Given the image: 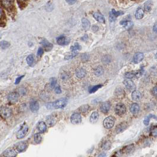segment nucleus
Returning a JSON list of instances; mask_svg holds the SVG:
<instances>
[{
    "label": "nucleus",
    "mask_w": 157,
    "mask_h": 157,
    "mask_svg": "<svg viewBox=\"0 0 157 157\" xmlns=\"http://www.w3.org/2000/svg\"><path fill=\"white\" fill-rule=\"evenodd\" d=\"M151 5H152V3L151 1H147L144 5V8L145 10L147 11V12H149L151 10Z\"/></svg>",
    "instance_id": "obj_31"
},
{
    "label": "nucleus",
    "mask_w": 157,
    "mask_h": 157,
    "mask_svg": "<svg viewBox=\"0 0 157 157\" xmlns=\"http://www.w3.org/2000/svg\"><path fill=\"white\" fill-rule=\"evenodd\" d=\"M37 128L41 133H43V132H44L47 129L46 124H45L44 122L41 121V122H39V124H38Z\"/></svg>",
    "instance_id": "obj_24"
},
{
    "label": "nucleus",
    "mask_w": 157,
    "mask_h": 157,
    "mask_svg": "<svg viewBox=\"0 0 157 157\" xmlns=\"http://www.w3.org/2000/svg\"><path fill=\"white\" fill-rule=\"evenodd\" d=\"M70 120H71V124H73L74 125L79 124L81 122V120H82V118H81L80 115H79V113H75L71 116Z\"/></svg>",
    "instance_id": "obj_7"
},
{
    "label": "nucleus",
    "mask_w": 157,
    "mask_h": 157,
    "mask_svg": "<svg viewBox=\"0 0 157 157\" xmlns=\"http://www.w3.org/2000/svg\"><path fill=\"white\" fill-rule=\"evenodd\" d=\"M86 74V71L83 68H79L76 71V75L78 78H83L84 77Z\"/></svg>",
    "instance_id": "obj_17"
},
{
    "label": "nucleus",
    "mask_w": 157,
    "mask_h": 157,
    "mask_svg": "<svg viewBox=\"0 0 157 157\" xmlns=\"http://www.w3.org/2000/svg\"><path fill=\"white\" fill-rule=\"evenodd\" d=\"M4 155L5 157H16L17 152L14 149L9 148L4 152Z\"/></svg>",
    "instance_id": "obj_13"
},
{
    "label": "nucleus",
    "mask_w": 157,
    "mask_h": 157,
    "mask_svg": "<svg viewBox=\"0 0 157 157\" xmlns=\"http://www.w3.org/2000/svg\"><path fill=\"white\" fill-rule=\"evenodd\" d=\"M132 98L134 101H140L142 98L141 93L139 91H137V90H134L132 93Z\"/></svg>",
    "instance_id": "obj_18"
},
{
    "label": "nucleus",
    "mask_w": 157,
    "mask_h": 157,
    "mask_svg": "<svg viewBox=\"0 0 157 157\" xmlns=\"http://www.w3.org/2000/svg\"><path fill=\"white\" fill-rule=\"evenodd\" d=\"M30 108L33 112H36L39 109V102L35 100H32L30 103Z\"/></svg>",
    "instance_id": "obj_10"
},
{
    "label": "nucleus",
    "mask_w": 157,
    "mask_h": 157,
    "mask_svg": "<svg viewBox=\"0 0 157 157\" xmlns=\"http://www.w3.org/2000/svg\"><path fill=\"white\" fill-rule=\"evenodd\" d=\"M81 49V46L79 45L78 43H76L73 46L71 47V50L72 52H75V51L79 50Z\"/></svg>",
    "instance_id": "obj_37"
},
{
    "label": "nucleus",
    "mask_w": 157,
    "mask_h": 157,
    "mask_svg": "<svg viewBox=\"0 0 157 157\" xmlns=\"http://www.w3.org/2000/svg\"><path fill=\"white\" fill-rule=\"evenodd\" d=\"M88 39V35H84V36H83L82 38V40L83 41H87V40Z\"/></svg>",
    "instance_id": "obj_52"
},
{
    "label": "nucleus",
    "mask_w": 157,
    "mask_h": 157,
    "mask_svg": "<svg viewBox=\"0 0 157 157\" xmlns=\"http://www.w3.org/2000/svg\"><path fill=\"white\" fill-rule=\"evenodd\" d=\"M139 111V106L137 103H133L130 107V111L133 114H137Z\"/></svg>",
    "instance_id": "obj_23"
},
{
    "label": "nucleus",
    "mask_w": 157,
    "mask_h": 157,
    "mask_svg": "<svg viewBox=\"0 0 157 157\" xmlns=\"http://www.w3.org/2000/svg\"><path fill=\"white\" fill-rule=\"evenodd\" d=\"M152 93H153V94H154L155 96H156V95H157V88H156V86H155L154 88H153Z\"/></svg>",
    "instance_id": "obj_50"
},
{
    "label": "nucleus",
    "mask_w": 157,
    "mask_h": 157,
    "mask_svg": "<svg viewBox=\"0 0 157 157\" xmlns=\"http://www.w3.org/2000/svg\"><path fill=\"white\" fill-rule=\"evenodd\" d=\"M127 124H126L125 122H122L121 123V124H119L118 126H116V133H120V132H122V131H124V130L126 129V128H127Z\"/></svg>",
    "instance_id": "obj_20"
},
{
    "label": "nucleus",
    "mask_w": 157,
    "mask_h": 157,
    "mask_svg": "<svg viewBox=\"0 0 157 157\" xmlns=\"http://www.w3.org/2000/svg\"><path fill=\"white\" fill-rule=\"evenodd\" d=\"M57 42L59 45L61 46H65L69 43L70 42V39H68L67 37H66L64 35H62V36L58 37L57 39Z\"/></svg>",
    "instance_id": "obj_8"
},
{
    "label": "nucleus",
    "mask_w": 157,
    "mask_h": 157,
    "mask_svg": "<svg viewBox=\"0 0 157 157\" xmlns=\"http://www.w3.org/2000/svg\"><path fill=\"white\" fill-rule=\"evenodd\" d=\"M111 107V103L109 102H105L101 105V111L104 113H106L109 112Z\"/></svg>",
    "instance_id": "obj_11"
},
{
    "label": "nucleus",
    "mask_w": 157,
    "mask_h": 157,
    "mask_svg": "<svg viewBox=\"0 0 157 157\" xmlns=\"http://www.w3.org/2000/svg\"><path fill=\"white\" fill-rule=\"evenodd\" d=\"M82 26L83 28H84V30H89L90 27V24L89 21L88 19L83 18L82 20Z\"/></svg>",
    "instance_id": "obj_25"
},
{
    "label": "nucleus",
    "mask_w": 157,
    "mask_h": 157,
    "mask_svg": "<svg viewBox=\"0 0 157 157\" xmlns=\"http://www.w3.org/2000/svg\"><path fill=\"white\" fill-rule=\"evenodd\" d=\"M28 130V127L27 125L25 124H22V125L21 126L20 129L18 130V132H17L16 137L18 139H21L25 137L26 134H27Z\"/></svg>",
    "instance_id": "obj_1"
},
{
    "label": "nucleus",
    "mask_w": 157,
    "mask_h": 157,
    "mask_svg": "<svg viewBox=\"0 0 157 157\" xmlns=\"http://www.w3.org/2000/svg\"><path fill=\"white\" fill-rule=\"evenodd\" d=\"M20 1H25V0H20Z\"/></svg>",
    "instance_id": "obj_56"
},
{
    "label": "nucleus",
    "mask_w": 157,
    "mask_h": 157,
    "mask_svg": "<svg viewBox=\"0 0 157 157\" xmlns=\"http://www.w3.org/2000/svg\"><path fill=\"white\" fill-rule=\"evenodd\" d=\"M57 83V80L56 78H52L50 79V86L52 88H54L56 86Z\"/></svg>",
    "instance_id": "obj_40"
},
{
    "label": "nucleus",
    "mask_w": 157,
    "mask_h": 157,
    "mask_svg": "<svg viewBox=\"0 0 157 157\" xmlns=\"http://www.w3.org/2000/svg\"><path fill=\"white\" fill-rule=\"evenodd\" d=\"M115 119L114 117L110 116L106 118L103 120V124L104 127L106 129H111V128H113L115 124Z\"/></svg>",
    "instance_id": "obj_2"
},
{
    "label": "nucleus",
    "mask_w": 157,
    "mask_h": 157,
    "mask_svg": "<svg viewBox=\"0 0 157 157\" xmlns=\"http://www.w3.org/2000/svg\"><path fill=\"white\" fill-rule=\"evenodd\" d=\"M109 18H110V21H114L116 20V17L113 16V15L112 14V13H110V16H109Z\"/></svg>",
    "instance_id": "obj_49"
},
{
    "label": "nucleus",
    "mask_w": 157,
    "mask_h": 157,
    "mask_svg": "<svg viewBox=\"0 0 157 157\" xmlns=\"http://www.w3.org/2000/svg\"><path fill=\"white\" fill-rule=\"evenodd\" d=\"M101 87H102V85H101V84H98V85H96V86H93L92 88L89 90V92L90 93L95 92L96 91H97V90L99 89V88H101Z\"/></svg>",
    "instance_id": "obj_36"
},
{
    "label": "nucleus",
    "mask_w": 157,
    "mask_h": 157,
    "mask_svg": "<svg viewBox=\"0 0 157 157\" xmlns=\"http://www.w3.org/2000/svg\"><path fill=\"white\" fill-rule=\"evenodd\" d=\"M144 56L142 53H137L133 57V62L135 63H139L143 59Z\"/></svg>",
    "instance_id": "obj_15"
},
{
    "label": "nucleus",
    "mask_w": 157,
    "mask_h": 157,
    "mask_svg": "<svg viewBox=\"0 0 157 157\" xmlns=\"http://www.w3.org/2000/svg\"><path fill=\"white\" fill-rule=\"evenodd\" d=\"M47 122L50 125H53L55 124V119H54V117L52 116H49L47 118Z\"/></svg>",
    "instance_id": "obj_33"
},
{
    "label": "nucleus",
    "mask_w": 157,
    "mask_h": 157,
    "mask_svg": "<svg viewBox=\"0 0 157 157\" xmlns=\"http://www.w3.org/2000/svg\"><path fill=\"white\" fill-rule=\"evenodd\" d=\"M152 118H155L156 117L154 115H152V114L148 115V116H147L146 117H145V119H144V120H143V124H144L145 125H148L149 120H150V119Z\"/></svg>",
    "instance_id": "obj_30"
},
{
    "label": "nucleus",
    "mask_w": 157,
    "mask_h": 157,
    "mask_svg": "<svg viewBox=\"0 0 157 157\" xmlns=\"http://www.w3.org/2000/svg\"><path fill=\"white\" fill-rule=\"evenodd\" d=\"M16 147V149H17L18 152H21L22 151L25 150L26 148H27V143H26V142L24 141L20 142L17 143Z\"/></svg>",
    "instance_id": "obj_14"
},
{
    "label": "nucleus",
    "mask_w": 157,
    "mask_h": 157,
    "mask_svg": "<svg viewBox=\"0 0 157 157\" xmlns=\"http://www.w3.org/2000/svg\"><path fill=\"white\" fill-rule=\"evenodd\" d=\"M89 59V56L87 54H84L82 56V60L83 61L86 62Z\"/></svg>",
    "instance_id": "obj_44"
},
{
    "label": "nucleus",
    "mask_w": 157,
    "mask_h": 157,
    "mask_svg": "<svg viewBox=\"0 0 157 157\" xmlns=\"http://www.w3.org/2000/svg\"><path fill=\"white\" fill-rule=\"evenodd\" d=\"M41 44L44 47L45 50L47 51V52L51 50L53 48V44L52 43H49L46 39H43L41 41Z\"/></svg>",
    "instance_id": "obj_12"
},
{
    "label": "nucleus",
    "mask_w": 157,
    "mask_h": 157,
    "mask_svg": "<svg viewBox=\"0 0 157 157\" xmlns=\"http://www.w3.org/2000/svg\"><path fill=\"white\" fill-rule=\"evenodd\" d=\"M110 146H111L110 142H106L105 143V145H104L103 148L105 149H108L109 148H110Z\"/></svg>",
    "instance_id": "obj_43"
},
{
    "label": "nucleus",
    "mask_w": 157,
    "mask_h": 157,
    "mask_svg": "<svg viewBox=\"0 0 157 157\" xmlns=\"http://www.w3.org/2000/svg\"><path fill=\"white\" fill-rule=\"evenodd\" d=\"M102 60L104 63H109L111 62V58L109 56H105L102 58Z\"/></svg>",
    "instance_id": "obj_39"
},
{
    "label": "nucleus",
    "mask_w": 157,
    "mask_h": 157,
    "mask_svg": "<svg viewBox=\"0 0 157 157\" xmlns=\"http://www.w3.org/2000/svg\"><path fill=\"white\" fill-rule=\"evenodd\" d=\"M9 45H10L9 43L7 41H3L1 43V46L3 49H7L9 46Z\"/></svg>",
    "instance_id": "obj_34"
},
{
    "label": "nucleus",
    "mask_w": 157,
    "mask_h": 157,
    "mask_svg": "<svg viewBox=\"0 0 157 157\" xmlns=\"http://www.w3.org/2000/svg\"><path fill=\"white\" fill-rule=\"evenodd\" d=\"M1 3L5 8L9 9L12 8L14 0H1Z\"/></svg>",
    "instance_id": "obj_16"
},
{
    "label": "nucleus",
    "mask_w": 157,
    "mask_h": 157,
    "mask_svg": "<svg viewBox=\"0 0 157 157\" xmlns=\"http://www.w3.org/2000/svg\"><path fill=\"white\" fill-rule=\"evenodd\" d=\"M124 83L125 86V88L128 90H129V91H132V90H134V89H135V85L134 84V83L131 80H130V79H127V80H124Z\"/></svg>",
    "instance_id": "obj_9"
},
{
    "label": "nucleus",
    "mask_w": 157,
    "mask_h": 157,
    "mask_svg": "<svg viewBox=\"0 0 157 157\" xmlns=\"http://www.w3.org/2000/svg\"><path fill=\"white\" fill-rule=\"evenodd\" d=\"M77 54V53H71L70 54H69V55H67L65 57V59L66 60H69V59H71V58H72L73 57H75L76 56Z\"/></svg>",
    "instance_id": "obj_41"
},
{
    "label": "nucleus",
    "mask_w": 157,
    "mask_h": 157,
    "mask_svg": "<svg viewBox=\"0 0 157 157\" xmlns=\"http://www.w3.org/2000/svg\"><path fill=\"white\" fill-rule=\"evenodd\" d=\"M120 24L124 25L125 28L127 30L130 29V28L133 27V26H134L133 22L130 21H126V20L122 21L120 22Z\"/></svg>",
    "instance_id": "obj_22"
},
{
    "label": "nucleus",
    "mask_w": 157,
    "mask_h": 157,
    "mask_svg": "<svg viewBox=\"0 0 157 157\" xmlns=\"http://www.w3.org/2000/svg\"><path fill=\"white\" fill-rule=\"evenodd\" d=\"M111 13L115 17H116L119 16H121V15L124 14V12H123V11H116L113 9H112V10Z\"/></svg>",
    "instance_id": "obj_35"
},
{
    "label": "nucleus",
    "mask_w": 157,
    "mask_h": 157,
    "mask_svg": "<svg viewBox=\"0 0 157 157\" xmlns=\"http://www.w3.org/2000/svg\"><path fill=\"white\" fill-rule=\"evenodd\" d=\"M92 29L94 32H96L98 30H99V27H98V26H97L96 25H94L92 26Z\"/></svg>",
    "instance_id": "obj_51"
},
{
    "label": "nucleus",
    "mask_w": 157,
    "mask_h": 157,
    "mask_svg": "<svg viewBox=\"0 0 157 157\" xmlns=\"http://www.w3.org/2000/svg\"><path fill=\"white\" fill-rule=\"evenodd\" d=\"M89 108H90V107L88 105H84L81 106L80 107H79L78 110L79 111H80L81 113H84L87 112L89 111Z\"/></svg>",
    "instance_id": "obj_27"
},
{
    "label": "nucleus",
    "mask_w": 157,
    "mask_h": 157,
    "mask_svg": "<svg viewBox=\"0 0 157 157\" xmlns=\"http://www.w3.org/2000/svg\"><path fill=\"white\" fill-rule=\"evenodd\" d=\"M153 31H154L155 33H156V24H155L154 25V27L153 28Z\"/></svg>",
    "instance_id": "obj_54"
},
{
    "label": "nucleus",
    "mask_w": 157,
    "mask_h": 157,
    "mask_svg": "<svg viewBox=\"0 0 157 157\" xmlns=\"http://www.w3.org/2000/svg\"><path fill=\"white\" fill-rule=\"evenodd\" d=\"M34 141L37 143H40L41 142V140H42V137L40 134H35L34 135Z\"/></svg>",
    "instance_id": "obj_32"
},
{
    "label": "nucleus",
    "mask_w": 157,
    "mask_h": 157,
    "mask_svg": "<svg viewBox=\"0 0 157 157\" xmlns=\"http://www.w3.org/2000/svg\"><path fill=\"white\" fill-rule=\"evenodd\" d=\"M99 115L98 112H93L90 117V121L92 124H95L99 119Z\"/></svg>",
    "instance_id": "obj_21"
},
{
    "label": "nucleus",
    "mask_w": 157,
    "mask_h": 157,
    "mask_svg": "<svg viewBox=\"0 0 157 157\" xmlns=\"http://www.w3.org/2000/svg\"><path fill=\"white\" fill-rule=\"evenodd\" d=\"M106 155V153H105V152H102V153H101V154H100L98 156V157H105Z\"/></svg>",
    "instance_id": "obj_53"
},
{
    "label": "nucleus",
    "mask_w": 157,
    "mask_h": 157,
    "mask_svg": "<svg viewBox=\"0 0 157 157\" xmlns=\"http://www.w3.org/2000/svg\"><path fill=\"white\" fill-rule=\"evenodd\" d=\"M3 10H2V9L1 7H0V18H1V17L3 16Z\"/></svg>",
    "instance_id": "obj_55"
},
{
    "label": "nucleus",
    "mask_w": 157,
    "mask_h": 157,
    "mask_svg": "<svg viewBox=\"0 0 157 157\" xmlns=\"http://www.w3.org/2000/svg\"><path fill=\"white\" fill-rule=\"evenodd\" d=\"M143 16H144V12H143V10L142 9L139 8L138 9L137 11H136V13H135L136 18L140 20V19H142L143 18Z\"/></svg>",
    "instance_id": "obj_26"
},
{
    "label": "nucleus",
    "mask_w": 157,
    "mask_h": 157,
    "mask_svg": "<svg viewBox=\"0 0 157 157\" xmlns=\"http://www.w3.org/2000/svg\"><path fill=\"white\" fill-rule=\"evenodd\" d=\"M26 60H27V63L28 65L32 66L34 64V57L33 55L30 54L26 58Z\"/></svg>",
    "instance_id": "obj_28"
},
{
    "label": "nucleus",
    "mask_w": 157,
    "mask_h": 157,
    "mask_svg": "<svg viewBox=\"0 0 157 157\" xmlns=\"http://www.w3.org/2000/svg\"><path fill=\"white\" fill-rule=\"evenodd\" d=\"M43 53H44V50H43V49L41 48V47H40V48L38 49V51H37V56H42Z\"/></svg>",
    "instance_id": "obj_42"
},
{
    "label": "nucleus",
    "mask_w": 157,
    "mask_h": 157,
    "mask_svg": "<svg viewBox=\"0 0 157 157\" xmlns=\"http://www.w3.org/2000/svg\"><path fill=\"white\" fill-rule=\"evenodd\" d=\"M125 76L126 78H127L128 79H130L134 78V77L135 76V73L133 72H127L125 73Z\"/></svg>",
    "instance_id": "obj_38"
},
{
    "label": "nucleus",
    "mask_w": 157,
    "mask_h": 157,
    "mask_svg": "<svg viewBox=\"0 0 157 157\" xmlns=\"http://www.w3.org/2000/svg\"><path fill=\"white\" fill-rule=\"evenodd\" d=\"M103 69L102 67H98L94 70V74H95L97 76H101L103 73Z\"/></svg>",
    "instance_id": "obj_29"
},
{
    "label": "nucleus",
    "mask_w": 157,
    "mask_h": 157,
    "mask_svg": "<svg viewBox=\"0 0 157 157\" xmlns=\"http://www.w3.org/2000/svg\"><path fill=\"white\" fill-rule=\"evenodd\" d=\"M93 16V17L99 22H101V23H103V24L105 22V17H104L103 15L100 14V13H94Z\"/></svg>",
    "instance_id": "obj_19"
},
{
    "label": "nucleus",
    "mask_w": 157,
    "mask_h": 157,
    "mask_svg": "<svg viewBox=\"0 0 157 157\" xmlns=\"http://www.w3.org/2000/svg\"><path fill=\"white\" fill-rule=\"evenodd\" d=\"M126 112V107L124 104L118 103L115 107V112L118 115H124Z\"/></svg>",
    "instance_id": "obj_5"
},
{
    "label": "nucleus",
    "mask_w": 157,
    "mask_h": 157,
    "mask_svg": "<svg viewBox=\"0 0 157 157\" xmlns=\"http://www.w3.org/2000/svg\"><path fill=\"white\" fill-rule=\"evenodd\" d=\"M54 90H55V92L56 93H57V94H60L62 93V90L60 86H57Z\"/></svg>",
    "instance_id": "obj_46"
},
{
    "label": "nucleus",
    "mask_w": 157,
    "mask_h": 157,
    "mask_svg": "<svg viewBox=\"0 0 157 157\" xmlns=\"http://www.w3.org/2000/svg\"><path fill=\"white\" fill-rule=\"evenodd\" d=\"M24 77V76H20V77H17V78L16 79V82H15V84H18V83L21 82V79H22V77Z\"/></svg>",
    "instance_id": "obj_45"
},
{
    "label": "nucleus",
    "mask_w": 157,
    "mask_h": 157,
    "mask_svg": "<svg viewBox=\"0 0 157 157\" xmlns=\"http://www.w3.org/2000/svg\"><path fill=\"white\" fill-rule=\"evenodd\" d=\"M156 135H157V129H156V128H155L152 130V135L153 136V137H156Z\"/></svg>",
    "instance_id": "obj_47"
},
{
    "label": "nucleus",
    "mask_w": 157,
    "mask_h": 157,
    "mask_svg": "<svg viewBox=\"0 0 157 157\" xmlns=\"http://www.w3.org/2000/svg\"><path fill=\"white\" fill-rule=\"evenodd\" d=\"M0 115L3 118H8L11 115V110L7 107H1L0 109Z\"/></svg>",
    "instance_id": "obj_4"
},
{
    "label": "nucleus",
    "mask_w": 157,
    "mask_h": 157,
    "mask_svg": "<svg viewBox=\"0 0 157 157\" xmlns=\"http://www.w3.org/2000/svg\"><path fill=\"white\" fill-rule=\"evenodd\" d=\"M66 1L70 5H73L76 2V0H66Z\"/></svg>",
    "instance_id": "obj_48"
},
{
    "label": "nucleus",
    "mask_w": 157,
    "mask_h": 157,
    "mask_svg": "<svg viewBox=\"0 0 157 157\" xmlns=\"http://www.w3.org/2000/svg\"><path fill=\"white\" fill-rule=\"evenodd\" d=\"M67 101L66 98H61V99L57 100L53 103V106L56 109H61L65 107L67 105Z\"/></svg>",
    "instance_id": "obj_3"
},
{
    "label": "nucleus",
    "mask_w": 157,
    "mask_h": 157,
    "mask_svg": "<svg viewBox=\"0 0 157 157\" xmlns=\"http://www.w3.org/2000/svg\"><path fill=\"white\" fill-rule=\"evenodd\" d=\"M18 99L19 94L17 92H11L8 96V100L9 102H10L11 103H16L18 101Z\"/></svg>",
    "instance_id": "obj_6"
}]
</instances>
